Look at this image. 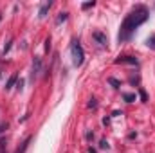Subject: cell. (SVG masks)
Returning a JSON list of instances; mask_svg holds the SVG:
<instances>
[{
	"instance_id": "9c48e42d",
	"label": "cell",
	"mask_w": 155,
	"mask_h": 153,
	"mask_svg": "<svg viewBox=\"0 0 155 153\" xmlns=\"http://www.w3.org/2000/svg\"><path fill=\"white\" fill-rule=\"evenodd\" d=\"M123 99H124L126 103H134V101H135V94H128V92H126V94H123Z\"/></svg>"
},
{
	"instance_id": "5bb4252c",
	"label": "cell",
	"mask_w": 155,
	"mask_h": 153,
	"mask_svg": "<svg viewBox=\"0 0 155 153\" xmlns=\"http://www.w3.org/2000/svg\"><path fill=\"white\" fill-rule=\"evenodd\" d=\"M108 83H110V85H114L116 88H119V85H121V83H119L117 79H114V77H110V79H108Z\"/></svg>"
},
{
	"instance_id": "7a4b0ae2",
	"label": "cell",
	"mask_w": 155,
	"mask_h": 153,
	"mask_svg": "<svg viewBox=\"0 0 155 153\" xmlns=\"http://www.w3.org/2000/svg\"><path fill=\"white\" fill-rule=\"evenodd\" d=\"M71 56H72V63L74 67H81L83 61H85V50L81 47V43L78 40H72L71 43Z\"/></svg>"
},
{
	"instance_id": "5b68a950",
	"label": "cell",
	"mask_w": 155,
	"mask_h": 153,
	"mask_svg": "<svg viewBox=\"0 0 155 153\" xmlns=\"http://www.w3.org/2000/svg\"><path fill=\"white\" fill-rule=\"evenodd\" d=\"M116 63H128V65H137V58L135 56H119L116 60Z\"/></svg>"
},
{
	"instance_id": "30bf717a",
	"label": "cell",
	"mask_w": 155,
	"mask_h": 153,
	"mask_svg": "<svg viewBox=\"0 0 155 153\" xmlns=\"http://www.w3.org/2000/svg\"><path fill=\"white\" fill-rule=\"evenodd\" d=\"M146 45H148L150 49H153V50H155V34H152L150 38L146 40Z\"/></svg>"
},
{
	"instance_id": "8992f818",
	"label": "cell",
	"mask_w": 155,
	"mask_h": 153,
	"mask_svg": "<svg viewBox=\"0 0 155 153\" xmlns=\"http://www.w3.org/2000/svg\"><path fill=\"white\" fill-rule=\"evenodd\" d=\"M51 5H52L51 2H45V4H41V7H40V13H38V16H40V18H43V16L47 15V11L51 9Z\"/></svg>"
},
{
	"instance_id": "7c38bea8",
	"label": "cell",
	"mask_w": 155,
	"mask_h": 153,
	"mask_svg": "<svg viewBox=\"0 0 155 153\" xmlns=\"http://www.w3.org/2000/svg\"><path fill=\"white\" fill-rule=\"evenodd\" d=\"M96 5V2L92 0V2H85V4H81V9H88V7H94Z\"/></svg>"
},
{
	"instance_id": "4fadbf2b",
	"label": "cell",
	"mask_w": 155,
	"mask_h": 153,
	"mask_svg": "<svg viewBox=\"0 0 155 153\" xmlns=\"http://www.w3.org/2000/svg\"><path fill=\"white\" fill-rule=\"evenodd\" d=\"M0 153H5V139H0Z\"/></svg>"
},
{
	"instance_id": "e0dca14e",
	"label": "cell",
	"mask_w": 155,
	"mask_h": 153,
	"mask_svg": "<svg viewBox=\"0 0 155 153\" xmlns=\"http://www.w3.org/2000/svg\"><path fill=\"white\" fill-rule=\"evenodd\" d=\"M139 94H141V99H143V101H146V99H148V97H146V92H144L143 88L139 90Z\"/></svg>"
},
{
	"instance_id": "52a82bcc",
	"label": "cell",
	"mask_w": 155,
	"mask_h": 153,
	"mask_svg": "<svg viewBox=\"0 0 155 153\" xmlns=\"http://www.w3.org/2000/svg\"><path fill=\"white\" fill-rule=\"evenodd\" d=\"M16 79H18V74H13V76L7 79V83H5V90H11L13 88V85L16 83Z\"/></svg>"
},
{
	"instance_id": "2e32d148",
	"label": "cell",
	"mask_w": 155,
	"mask_h": 153,
	"mask_svg": "<svg viewBox=\"0 0 155 153\" xmlns=\"http://www.w3.org/2000/svg\"><path fill=\"white\" fill-rule=\"evenodd\" d=\"M11 43H13V40H9V41H7V45L4 47V54H5V52H9V49H11Z\"/></svg>"
},
{
	"instance_id": "9a60e30c",
	"label": "cell",
	"mask_w": 155,
	"mask_h": 153,
	"mask_svg": "<svg viewBox=\"0 0 155 153\" xmlns=\"http://www.w3.org/2000/svg\"><path fill=\"white\" fill-rule=\"evenodd\" d=\"M99 148H101V150H108V142L103 139V141H101V144H99Z\"/></svg>"
},
{
	"instance_id": "3957f363",
	"label": "cell",
	"mask_w": 155,
	"mask_h": 153,
	"mask_svg": "<svg viewBox=\"0 0 155 153\" xmlns=\"http://www.w3.org/2000/svg\"><path fill=\"white\" fill-rule=\"evenodd\" d=\"M40 72H41V58H40V56H36V58H35V61H33V72H31V79L35 81V79L40 76Z\"/></svg>"
},
{
	"instance_id": "d6986e66",
	"label": "cell",
	"mask_w": 155,
	"mask_h": 153,
	"mask_svg": "<svg viewBox=\"0 0 155 153\" xmlns=\"http://www.w3.org/2000/svg\"><path fill=\"white\" fill-rule=\"evenodd\" d=\"M88 108H96V99H90V103H88Z\"/></svg>"
},
{
	"instance_id": "ffe728a7",
	"label": "cell",
	"mask_w": 155,
	"mask_h": 153,
	"mask_svg": "<svg viewBox=\"0 0 155 153\" xmlns=\"http://www.w3.org/2000/svg\"><path fill=\"white\" fill-rule=\"evenodd\" d=\"M4 130H7V122H5V124H0V133H2Z\"/></svg>"
},
{
	"instance_id": "44dd1931",
	"label": "cell",
	"mask_w": 155,
	"mask_h": 153,
	"mask_svg": "<svg viewBox=\"0 0 155 153\" xmlns=\"http://www.w3.org/2000/svg\"><path fill=\"white\" fill-rule=\"evenodd\" d=\"M0 22H2V13H0Z\"/></svg>"
},
{
	"instance_id": "6da1fadb",
	"label": "cell",
	"mask_w": 155,
	"mask_h": 153,
	"mask_svg": "<svg viewBox=\"0 0 155 153\" xmlns=\"http://www.w3.org/2000/svg\"><path fill=\"white\" fill-rule=\"evenodd\" d=\"M148 18H150L148 7H146L144 4H137V5L126 15V18L123 20L121 29H119V34H117V40H119L121 43L128 41V40L132 38V34L135 33V29L141 27L144 22H148Z\"/></svg>"
},
{
	"instance_id": "ba28073f",
	"label": "cell",
	"mask_w": 155,
	"mask_h": 153,
	"mask_svg": "<svg viewBox=\"0 0 155 153\" xmlns=\"http://www.w3.org/2000/svg\"><path fill=\"white\" fill-rule=\"evenodd\" d=\"M31 139H33V137H27V139H25V141L22 142V146H20V148H18V150H16L15 153H25L27 146H29V142H31Z\"/></svg>"
},
{
	"instance_id": "ac0fdd59",
	"label": "cell",
	"mask_w": 155,
	"mask_h": 153,
	"mask_svg": "<svg viewBox=\"0 0 155 153\" xmlns=\"http://www.w3.org/2000/svg\"><path fill=\"white\" fill-rule=\"evenodd\" d=\"M49 49H51V38H47V40H45V50L49 52Z\"/></svg>"
},
{
	"instance_id": "277c9868",
	"label": "cell",
	"mask_w": 155,
	"mask_h": 153,
	"mask_svg": "<svg viewBox=\"0 0 155 153\" xmlns=\"http://www.w3.org/2000/svg\"><path fill=\"white\" fill-rule=\"evenodd\" d=\"M92 38L96 40L101 47H107V43H108V38H107V34L105 33H101V31H94L92 33Z\"/></svg>"
},
{
	"instance_id": "8fae6325",
	"label": "cell",
	"mask_w": 155,
	"mask_h": 153,
	"mask_svg": "<svg viewBox=\"0 0 155 153\" xmlns=\"http://www.w3.org/2000/svg\"><path fill=\"white\" fill-rule=\"evenodd\" d=\"M67 16H69V13H60V16L56 18V24H61V22H65V20H67Z\"/></svg>"
}]
</instances>
